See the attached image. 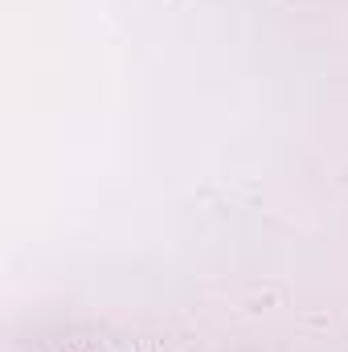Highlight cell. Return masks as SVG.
Masks as SVG:
<instances>
[]
</instances>
